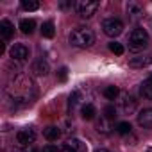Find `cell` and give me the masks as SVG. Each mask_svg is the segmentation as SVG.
I'll return each mask as SVG.
<instances>
[{"mask_svg": "<svg viewBox=\"0 0 152 152\" xmlns=\"http://www.w3.org/2000/svg\"><path fill=\"white\" fill-rule=\"evenodd\" d=\"M6 93L15 102V106H27L36 97V84L29 75L18 73L6 84Z\"/></svg>", "mask_w": 152, "mask_h": 152, "instance_id": "cell-1", "label": "cell"}, {"mask_svg": "<svg viewBox=\"0 0 152 152\" xmlns=\"http://www.w3.org/2000/svg\"><path fill=\"white\" fill-rule=\"evenodd\" d=\"M70 43L77 48H88L95 43V32L90 27H77L70 34Z\"/></svg>", "mask_w": 152, "mask_h": 152, "instance_id": "cell-2", "label": "cell"}, {"mask_svg": "<svg viewBox=\"0 0 152 152\" xmlns=\"http://www.w3.org/2000/svg\"><path fill=\"white\" fill-rule=\"evenodd\" d=\"M148 34L145 29H134L131 34H129V50L131 52H141L148 47Z\"/></svg>", "mask_w": 152, "mask_h": 152, "instance_id": "cell-3", "label": "cell"}, {"mask_svg": "<svg viewBox=\"0 0 152 152\" xmlns=\"http://www.w3.org/2000/svg\"><path fill=\"white\" fill-rule=\"evenodd\" d=\"M34 141H36V131L32 127H25V129H20L16 132V145H18V148H29Z\"/></svg>", "mask_w": 152, "mask_h": 152, "instance_id": "cell-4", "label": "cell"}, {"mask_svg": "<svg viewBox=\"0 0 152 152\" xmlns=\"http://www.w3.org/2000/svg\"><path fill=\"white\" fill-rule=\"evenodd\" d=\"M102 31H104L106 36L116 38V36H120V34L124 32V23H122V20H118V18H107V20L102 22Z\"/></svg>", "mask_w": 152, "mask_h": 152, "instance_id": "cell-5", "label": "cell"}, {"mask_svg": "<svg viewBox=\"0 0 152 152\" xmlns=\"http://www.w3.org/2000/svg\"><path fill=\"white\" fill-rule=\"evenodd\" d=\"M99 9V2L97 0H81V2L77 4V11L81 15V18H91Z\"/></svg>", "mask_w": 152, "mask_h": 152, "instance_id": "cell-6", "label": "cell"}, {"mask_svg": "<svg viewBox=\"0 0 152 152\" xmlns=\"http://www.w3.org/2000/svg\"><path fill=\"white\" fill-rule=\"evenodd\" d=\"M9 56L13 61H25V59H29V47L23 43H15L9 48Z\"/></svg>", "mask_w": 152, "mask_h": 152, "instance_id": "cell-7", "label": "cell"}, {"mask_svg": "<svg viewBox=\"0 0 152 152\" xmlns=\"http://www.w3.org/2000/svg\"><path fill=\"white\" fill-rule=\"evenodd\" d=\"M118 106L125 115H132L136 111V100L129 95V93H120L118 97Z\"/></svg>", "mask_w": 152, "mask_h": 152, "instance_id": "cell-8", "label": "cell"}, {"mask_svg": "<svg viewBox=\"0 0 152 152\" xmlns=\"http://www.w3.org/2000/svg\"><path fill=\"white\" fill-rule=\"evenodd\" d=\"M138 125L143 127V129H152V109L150 107L140 111V115H138Z\"/></svg>", "mask_w": 152, "mask_h": 152, "instance_id": "cell-9", "label": "cell"}, {"mask_svg": "<svg viewBox=\"0 0 152 152\" xmlns=\"http://www.w3.org/2000/svg\"><path fill=\"white\" fill-rule=\"evenodd\" d=\"M125 9H127V16H129L131 20H138V18L143 16V7H141V4H138V2H129Z\"/></svg>", "mask_w": 152, "mask_h": 152, "instance_id": "cell-10", "label": "cell"}, {"mask_svg": "<svg viewBox=\"0 0 152 152\" xmlns=\"http://www.w3.org/2000/svg\"><path fill=\"white\" fill-rule=\"evenodd\" d=\"M15 34V25L9 22V20H2L0 22V36L4 39H11Z\"/></svg>", "mask_w": 152, "mask_h": 152, "instance_id": "cell-11", "label": "cell"}, {"mask_svg": "<svg viewBox=\"0 0 152 152\" xmlns=\"http://www.w3.org/2000/svg\"><path fill=\"white\" fill-rule=\"evenodd\" d=\"M81 102H83V91H81V90L72 91V95H70V99H68V109H70V111H75V109L81 106Z\"/></svg>", "mask_w": 152, "mask_h": 152, "instance_id": "cell-12", "label": "cell"}, {"mask_svg": "<svg viewBox=\"0 0 152 152\" xmlns=\"http://www.w3.org/2000/svg\"><path fill=\"white\" fill-rule=\"evenodd\" d=\"M140 95H141L145 100H152V77L145 79V81L140 84Z\"/></svg>", "mask_w": 152, "mask_h": 152, "instance_id": "cell-13", "label": "cell"}, {"mask_svg": "<svg viewBox=\"0 0 152 152\" xmlns=\"http://www.w3.org/2000/svg\"><path fill=\"white\" fill-rule=\"evenodd\" d=\"M43 136L48 140V141H57L61 138V129L56 127V125H48L43 129Z\"/></svg>", "mask_w": 152, "mask_h": 152, "instance_id": "cell-14", "label": "cell"}, {"mask_svg": "<svg viewBox=\"0 0 152 152\" xmlns=\"http://www.w3.org/2000/svg\"><path fill=\"white\" fill-rule=\"evenodd\" d=\"M48 70H50V66H48V63H47L45 59H38V61L32 64V72H34L36 75H47Z\"/></svg>", "mask_w": 152, "mask_h": 152, "instance_id": "cell-15", "label": "cell"}, {"mask_svg": "<svg viewBox=\"0 0 152 152\" xmlns=\"http://www.w3.org/2000/svg\"><path fill=\"white\" fill-rule=\"evenodd\" d=\"M34 29H36V22H34V20H31V18H23V20L20 22V31H22L23 34H32Z\"/></svg>", "mask_w": 152, "mask_h": 152, "instance_id": "cell-16", "label": "cell"}, {"mask_svg": "<svg viewBox=\"0 0 152 152\" xmlns=\"http://www.w3.org/2000/svg\"><path fill=\"white\" fill-rule=\"evenodd\" d=\"M95 115H97V109H95L93 104H84V106L81 107V116H83L84 120H93Z\"/></svg>", "mask_w": 152, "mask_h": 152, "instance_id": "cell-17", "label": "cell"}, {"mask_svg": "<svg viewBox=\"0 0 152 152\" xmlns=\"http://www.w3.org/2000/svg\"><path fill=\"white\" fill-rule=\"evenodd\" d=\"M97 131L102 134H109L111 132V120H107L106 116H100L97 120Z\"/></svg>", "mask_w": 152, "mask_h": 152, "instance_id": "cell-18", "label": "cell"}, {"mask_svg": "<svg viewBox=\"0 0 152 152\" xmlns=\"http://www.w3.org/2000/svg\"><path fill=\"white\" fill-rule=\"evenodd\" d=\"M104 97H106L107 100H116V99L120 97L118 86H106V88H104Z\"/></svg>", "mask_w": 152, "mask_h": 152, "instance_id": "cell-19", "label": "cell"}, {"mask_svg": "<svg viewBox=\"0 0 152 152\" xmlns=\"http://www.w3.org/2000/svg\"><path fill=\"white\" fill-rule=\"evenodd\" d=\"M56 29H54V22H45L41 25V36L43 38H54Z\"/></svg>", "mask_w": 152, "mask_h": 152, "instance_id": "cell-20", "label": "cell"}, {"mask_svg": "<svg viewBox=\"0 0 152 152\" xmlns=\"http://www.w3.org/2000/svg\"><path fill=\"white\" fill-rule=\"evenodd\" d=\"M150 63H152V56H148V57H136V59H132V61L129 63V66L140 68V66H147V64H150Z\"/></svg>", "mask_w": 152, "mask_h": 152, "instance_id": "cell-21", "label": "cell"}, {"mask_svg": "<svg viewBox=\"0 0 152 152\" xmlns=\"http://www.w3.org/2000/svg\"><path fill=\"white\" fill-rule=\"evenodd\" d=\"M22 7L25 11H36L39 7V2L38 0H22Z\"/></svg>", "mask_w": 152, "mask_h": 152, "instance_id": "cell-22", "label": "cell"}, {"mask_svg": "<svg viewBox=\"0 0 152 152\" xmlns=\"http://www.w3.org/2000/svg\"><path fill=\"white\" fill-rule=\"evenodd\" d=\"M109 50H111L113 54H116V56H122V54L125 52L124 45H122V43H116V41H111V43H109Z\"/></svg>", "mask_w": 152, "mask_h": 152, "instance_id": "cell-23", "label": "cell"}, {"mask_svg": "<svg viewBox=\"0 0 152 152\" xmlns=\"http://www.w3.org/2000/svg\"><path fill=\"white\" fill-rule=\"evenodd\" d=\"M131 129H132V127H131V124H129V122H120V124L116 125V132H118V134H122V136H124V134H129V132H131Z\"/></svg>", "mask_w": 152, "mask_h": 152, "instance_id": "cell-24", "label": "cell"}, {"mask_svg": "<svg viewBox=\"0 0 152 152\" xmlns=\"http://www.w3.org/2000/svg\"><path fill=\"white\" fill-rule=\"evenodd\" d=\"M104 116L107 118V120H115L116 118V107L111 104V106H107L106 109H104Z\"/></svg>", "mask_w": 152, "mask_h": 152, "instance_id": "cell-25", "label": "cell"}, {"mask_svg": "<svg viewBox=\"0 0 152 152\" xmlns=\"http://www.w3.org/2000/svg\"><path fill=\"white\" fill-rule=\"evenodd\" d=\"M66 77H68V68H66V66L59 68V72H57V79H59L61 83H64V81H66Z\"/></svg>", "mask_w": 152, "mask_h": 152, "instance_id": "cell-26", "label": "cell"}, {"mask_svg": "<svg viewBox=\"0 0 152 152\" xmlns=\"http://www.w3.org/2000/svg\"><path fill=\"white\" fill-rule=\"evenodd\" d=\"M61 152H77V147H73L72 143H68V141H66V143L61 147Z\"/></svg>", "mask_w": 152, "mask_h": 152, "instance_id": "cell-27", "label": "cell"}, {"mask_svg": "<svg viewBox=\"0 0 152 152\" xmlns=\"http://www.w3.org/2000/svg\"><path fill=\"white\" fill-rule=\"evenodd\" d=\"M41 152H61V148H57V147H54V145H45Z\"/></svg>", "mask_w": 152, "mask_h": 152, "instance_id": "cell-28", "label": "cell"}, {"mask_svg": "<svg viewBox=\"0 0 152 152\" xmlns=\"http://www.w3.org/2000/svg\"><path fill=\"white\" fill-rule=\"evenodd\" d=\"M13 152H29V148H15Z\"/></svg>", "mask_w": 152, "mask_h": 152, "instance_id": "cell-29", "label": "cell"}, {"mask_svg": "<svg viewBox=\"0 0 152 152\" xmlns=\"http://www.w3.org/2000/svg\"><path fill=\"white\" fill-rule=\"evenodd\" d=\"M95 152H109V150H106V148H100V150H95Z\"/></svg>", "mask_w": 152, "mask_h": 152, "instance_id": "cell-30", "label": "cell"}, {"mask_svg": "<svg viewBox=\"0 0 152 152\" xmlns=\"http://www.w3.org/2000/svg\"><path fill=\"white\" fill-rule=\"evenodd\" d=\"M29 152H38V150H36V148H31V150H29Z\"/></svg>", "mask_w": 152, "mask_h": 152, "instance_id": "cell-31", "label": "cell"}, {"mask_svg": "<svg viewBox=\"0 0 152 152\" xmlns=\"http://www.w3.org/2000/svg\"><path fill=\"white\" fill-rule=\"evenodd\" d=\"M147 152H152V148H147Z\"/></svg>", "mask_w": 152, "mask_h": 152, "instance_id": "cell-32", "label": "cell"}]
</instances>
